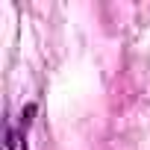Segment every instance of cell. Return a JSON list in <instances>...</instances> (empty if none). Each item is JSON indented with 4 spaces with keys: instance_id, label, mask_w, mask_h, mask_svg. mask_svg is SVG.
I'll use <instances>...</instances> for the list:
<instances>
[{
    "instance_id": "obj_1",
    "label": "cell",
    "mask_w": 150,
    "mask_h": 150,
    "mask_svg": "<svg viewBox=\"0 0 150 150\" xmlns=\"http://www.w3.org/2000/svg\"><path fill=\"white\" fill-rule=\"evenodd\" d=\"M6 150H27L24 132H21L18 127H9V132H6Z\"/></svg>"
},
{
    "instance_id": "obj_2",
    "label": "cell",
    "mask_w": 150,
    "mask_h": 150,
    "mask_svg": "<svg viewBox=\"0 0 150 150\" xmlns=\"http://www.w3.org/2000/svg\"><path fill=\"white\" fill-rule=\"evenodd\" d=\"M35 103H27L24 106V112H21V127H30V121H33V115H35Z\"/></svg>"
}]
</instances>
